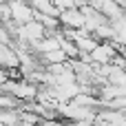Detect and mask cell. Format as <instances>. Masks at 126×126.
Masks as SVG:
<instances>
[{
  "label": "cell",
  "instance_id": "6",
  "mask_svg": "<svg viewBox=\"0 0 126 126\" xmlns=\"http://www.w3.org/2000/svg\"><path fill=\"white\" fill-rule=\"evenodd\" d=\"M0 109L2 111H16V109H20V102L16 97H11L9 93L0 91Z\"/></svg>",
  "mask_w": 126,
  "mask_h": 126
},
{
  "label": "cell",
  "instance_id": "7",
  "mask_svg": "<svg viewBox=\"0 0 126 126\" xmlns=\"http://www.w3.org/2000/svg\"><path fill=\"white\" fill-rule=\"evenodd\" d=\"M11 22V11H9V4H0V24H7Z\"/></svg>",
  "mask_w": 126,
  "mask_h": 126
},
{
  "label": "cell",
  "instance_id": "2",
  "mask_svg": "<svg viewBox=\"0 0 126 126\" xmlns=\"http://www.w3.org/2000/svg\"><path fill=\"white\" fill-rule=\"evenodd\" d=\"M7 4H9V11H11V22L18 24V27H22V24H27L29 20L35 18L33 7L27 4L24 0H7Z\"/></svg>",
  "mask_w": 126,
  "mask_h": 126
},
{
  "label": "cell",
  "instance_id": "8",
  "mask_svg": "<svg viewBox=\"0 0 126 126\" xmlns=\"http://www.w3.org/2000/svg\"><path fill=\"white\" fill-rule=\"evenodd\" d=\"M0 126H2V122H0Z\"/></svg>",
  "mask_w": 126,
  "mask_h": 126
},
{
  "label": "cell",
  "instance_id": "4",
  "mask_svg": "<svg viewBox=\"0 0 126 126\" xmlns=\"http://www.w3.org/2000/svg\"><path fill=\"white\" fill-rule=\"evenodd\" d=\"M18 53L13 44H0V69H18Z\"/></svg>",
  "mask_w": 126,
  "mask_h": 126
},
{
  "label": "cell",
  "instance_id": "3",
  "mask_svg": "<svg viewBox=\"0 0 126 126\" xmlns=\"http://www.w3.org/2000/svg\"><path fill=\"white\" fill-rule=\"evenodd\" d=\"M58 22L62 29H84V13L80 9H62L58 13Z\"/></svg>",
  "mask_w": 126,
  "mask_h": 126
},
{
  "label": "cell",
  "instance_id": "5",
  "mask_svg": "<svg viewBox=\"0 0 126 126\" xmlns=\"http://www.w3.org/2000/svg\"><path fill=\"white\" fill-rule=\"evenodd\" d=\"M47 66H51V64H64L66 62V55L62 53V49H53V51H47V53H42V55H38Z\"/></svg>",
  "mask_w": 126,
  "mask_h": 126
},
{
  "label": "cell",
  "instance_id": "1",
  "mask_svg": "<svg viewBox=\"0 0 126 126\" xmlns=\"http://www.w3.org/2000/svg\"><path fill=\"white\" fill-rule=\"evenodd\" d=\"M115 55H117V44H113V42H97L95 49L89 53V62H91L93 66L111 64Z\"/></svg>",
  "mask_w": 126,
  "mask_h": 126
}]
</instances>
